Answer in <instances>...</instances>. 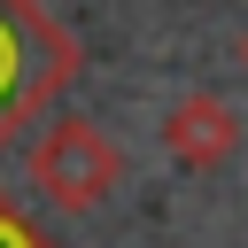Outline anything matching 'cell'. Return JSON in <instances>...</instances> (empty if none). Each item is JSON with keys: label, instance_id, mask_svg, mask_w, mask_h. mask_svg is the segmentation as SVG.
I'll list each match as a JSON object with an SVG mask.
<instances>
[{"label": "cell", "instance_id": "6da1fadb", "mask_svg": "<svg viewBox=\"0 0 248 248\" xmlns=\"http://www.w3.org/2000/svg\"><path fill=\"white\" fill-rule=\"evenodd\" d=\"M85 70L78 39L39 0H0V155L62 101V85Z\"/></svg>", "mask_w": 248, "mask_h": 248}, {"label": "cell", "instance_id": "7a4b0ae2", "mask_svg": "<svg viewBox=\"0 0 248 248\" xmlns=\"http://www.w3.org/2000/svg\"><path fill=\"white\" fill-rule=\"evenodd\" d=\"M23 178H31V194H39L46 209H62V217H93V209L124 186V147H116L93 116H54V124L31 140Z\"/></svg>", "mask_w": 248, "mask_h": 248}, {"label": "cell", "instance_id": "3957f363", "mask_svg": "<svg viewBox=\"0 0 248 248\" xmlns=\"http://www.w3.org/2000/svg\"><path fill=\"white\" fill-rule=\"evenodd\" d=\"M163 147H170L186 170H217V163H232V147H240V116H232V101H217V93H186V101H170V116H163Z\"/></svg>", "mask_w": 248, "mask_h": 248}, {"label": "cell", "instance_id": "277c9868", "mask_svg": "<svg viewBox=\"0 0 248 248\" xmlns=\"http://www.w3.org/2000/svg\"><path fill=\"white\" fill-rule=\"evenodd\" d=\"M0 248H54V240H46V232H39V225H31V217L0 194Z\"/></svg>", "mask_w": 248, "mask_h": 248}, {"label": "cell", "instance_id": "5b68a950", "mask_svg": "<svg viewBox=\"0 0 248 248\" xmlns=\"http://www.w3.org/2000/svg\"><path fill=\"white\" fill-rule=\"evenodd\" d=\"M240 62H248V39H240Z\"/></svg>", "mask_w": 248, "mask_h": 248}]
</instances>
